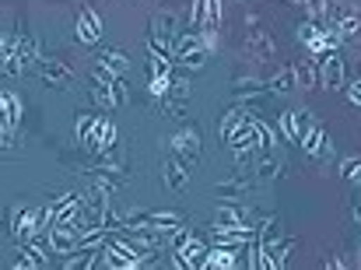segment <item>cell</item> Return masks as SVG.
<instances>
[{"instance_id": "27", "label": "cell", "mask_w": 361, "mask_h": 270, "mask_svg": "<svg viewBox=\"0 0 361 270\" xmlns=\"http://www.w3.org/2000/svg\"><path fill=\"white\" fill-rule=\"evenodd\" d=\"M207 28V0H193L190 4V32H204Z\"/></svg>"}, {"instance_id": "30", "label": "cell", "mask_w": 361, "mask_h": 270, "mask_svg": "<svg viewBox=\"0 0 361 270\" xmlns=\"http://www.w3.org/2000/svg\"><path fill=\"white\" fill-rule=\"evenodd\" d=\"M92 81H95V85H116V81H120V74L95 60V67H92Z\"/></svg>"}, {"instance_id": "32", "label": "cell", "mask_w": 361, "mask_h": 270, "mask_svg": "<svg viewBox=\"0 0 361 270\" xmlns=\"http://www.w3.org/2000/svg\"><path fill=\"white\" fill-rule=\"evenodd\" d=\"M312 116H309V109H295V130H298V144L309 137V130H312Z\"/></svg>"}, {"instance_id": "15", "label": "cell", "mask_w": 361, "mask_h": 270, "mask_svg": "<svg viewBox=\"0 0 361 270\" xmlns=\"http://www.w3.org/2000/svg\"><path fill=\"white\" fill-rule=\"evenodd\" d=\"M232 151H242V147H259V134H256V127H252V116H245V123H242L235 134L225 140Z\"/></svg>"}, {"instance_id": "26", "label": "cell", "mask_w": 361, "mask_h": 270, "mask_svg": "<svg viewBox=\"0 0 361 270\" xmlns=\"http://www.w3.org/2000/svg\"><path fill=\"white\" fill-rule=\"evenodd\" d=\"M92 99H95L99 113H113L116 109V99H113V88L109 85H92Z\"/></svg>"}, {"instance_id": "44", "label": "cell", "mask_w": 361, "mask_h": 270, "mask_svg": "<svg viewBox=\"0 0 361 270\" xmlns=\"http://www.w3.org/2000/svg\"><path fill=\"white\" fill-rule=\"evenodd\" d=\"M358 60H361V53H358Z\"/></svg>"}, {"instance_id": "36", "label": "cell", "mask_w": 361, "mask_h": 270, "mask_svg": "<svg viewBox=\"0 0 361 270\" xmlns=\"http://www.w3.org/2000/svg\"><path fill=\"white\" fill-rule=\"evenodd\" d=\"M169 74H172V60L151 56V78H169Z\"/></svg>"}, {"instance_id": "16", "label": "cell", "mask_w": 361, "mask_h": 270, "mask_svg": "<svg viewBox=\"0 0 361 270\" xmlns=\"http://www.w3.org/2000/svg\"><path fill=\"white\" fill-rule=\"evenodd\" d=\"M295 78L302 88H319V60L316 56H305L295 63Z\"/></svg>"}, {"instance_id": "7", "label": "cell", "mask_w": 361, "mask_h": 270, "mask_svg": "<svg viewBox=\"0 0 361 270\" xmlns=\"http://www.w3.org/2000/svg\"><path fill=\"white\" fill-rule=\"evenodd\" d=\"M344 85H348V67H344L341 53H330L326 60H319V88L341 92Z\"/></svg>"}, {"instance_id": "5", "label": "cell", "mask_w": 361, "mask_h": 270, "mask_svg": "<svg viewBox=\"0 0 361 270\" xmlns=\"http://www.w3.org/2000/svg\"><path fill=\"white\" fill-rule=\"evenodd\" d=\"M35 70L46 81V88H71L74 85V70L60 56H39V67Z\"/></svg>"}, {"instance_id": "37", "label": "cell", "mask_w": 361, "mask_h": 270, "mask_svg": "<svg viewBox=\"0 0 361 270\" xmlns=\"http://www.w3.org/2000/svg\"><path fill=\"white\" fill-rule=\"evenodd\" d=\"M256 151L259 147H242V151H235V165L239 168H256Z\"/></svg>"}, {"instance_id": "35", "label": "cell", "mask_w": 361, "mask_h": 270, "mask_svg": "<svg viewBox=\"0 0 361 270\" xmlns=\"http://www.w3.org/2000/svg\"><path fill=\"white\" fill-rule=\"evenodd\" d=\"M341 176H344V179H355V183H361V158H358V154L341 161Z\"/></svg>"}, {"instance_id": "19", "label": "cell", "mask_w": 361, "mask_h": 270, "mask_svg": "<svg viewBox=\"0 0 361 270\" xmlns=\"http://www.w3.org/2000/svg\"><path fill=\"white\" fill-rule=\"evenodd\" d=\"M249 190H252V183L242 179V176L218 183V197H221V200H242V197H249Z\"/></svg>"}, {"instance_id": "12", "label": "cell", "mask_w": 361, "mask_h": 270, "mask_svg": "<svg viewBox=\"0 0 361 270\" xmlns=\"http://www.w3.org/2000/svg\"><path fill=\"white\" fill-rule=\"evenodd\" d=\"M190 176H193V172L183 165V158H179V154H172V158H165V161H161V179H165L172 190H186Z\"/></svg>"}, {"instance_id": "11", "label": "cell", "mask_w": 361, "mask_h": 270, "mask_svg": "<svg viewBox=\"0 0 361 270\" xmlns=\"http://www.w3.org/2000/svg\"><path fill=\"white\" fill-rule=\"evenodd\" d=\"M74 35H78L81 42H99L102 21H99V14H95L92 7H81V11H78V18H74Z\"/></svg>"}, {"instance_id": "2", "label": "cell", "mask_w": 361, "mask_h": 270, "mask_svg": "<svg viewBox=\"0 0 361 270\" xmlns=\"http://www.w3.org/2000/svg\"><path fill=\"white\" fill-rule=\"evenodd\" d=\"M207 56L211 53L204 49V42H200L197 32H179V39L172 42V63L183 67V70H200L207 63Z\"/></svg>"}, {"instance_id": "33", "label": "cell", "mask_w": 361, "mask_h": 270, "mask_svg": "<svg viewBox=\"0 0 361 270\" xmlns=\"http://www.w3.org/2000/svg\"><path fill=\"white\" fill-rule=\"evenodd\" d=\"M252 127H256V134H259V151H274V130H270L263 120H256V116H252Z\"/></svg>"}, {"instance_id": "3", "label": "cell", "mask_w": 361, "mask_h": 270, "mask_svg": "<svg viewBox=\"0 0 361 270\" xmlns=\"http://www.w3.org/2000/svg\"><path fill=\"white\" fill-rule=\"evenodd\" d=\"M256 221H259V214L242 207L239 200H221L218 211H214V225L218 228H256Z\"/></svg>"}, {"instance_id": "23", "label": "cell", "mask_w": 361, "mask_h": 270, "mask_svg": "<svg viewBox=\"0 0 361 270\" xmlns=\"http://www.w3.org/2000/svg\"><path fill=\"white\" fill-rule=\"evenodd\" d=\"M99 63H106V67H109V70H116L120 78L130 70V56L120 53V49H102V53H99Z\"/></svg>"}, {"instance_id": "14", "label": "cell", "mask_w": 361, "mask_h": 270, "mask_svg": "<svg viewBox=\"0 0 361 270\" xmlns=\"http://www.w3.org/2000/svg\"><path fill=\"white\" fill-rule=\"evenodd\" d=\"M298 246V239L295 235H284V239H274L270 246H259V250H267V257H270V267H284V260H288V253Z\"/></svg>"}, {"instance_id": "40", "label": "cell", "mask_w": 361, "mask_h": 270, "mask_svg": "<svg viewBox=\"0 0 361 270\" xmlns=\"http://www.w3.org/2000/svg\"><path fill=\"white\" fill-rule=\"evenodd\" d=\"M200 42H204V49L211 53V49L218 46V28H204V32H200Z\"/></svg>"}, {"instance_id": "17", "label": "cell", "mask_w": 361, "mask_h": 270, "mask_svg": "<svg viewBox=\"0 0 361 270\" xmlns=\"http://www.w3.org/2000/svg\"><path fill=\"white\" fill-rule=\"evenodd\" d=\"M274 239H281V218H277V214L259 218V221H256V246H270Z\"/></svg>"}, {"instance_id": "34", "label": "cell", "mask_w": 361, "mask_h": 270, "mask_svg": "<svg viewBox=\"0 0 361 270\" xmlns=\"http://www.w3.org/2000/svg\"><path fill=\"white\" fill-rule=\"evenodd\" d=\"M102 225H106L109 232H123V214L113 207V200H109V207L102 211Z\"/></svg>"}, {"instance_id": "29", "label": "cell", "mask_w": 361, "mask_h": 270, "mask_svg": "<svg viewBox=\"0 0 361 270\" xmlns=\"http://www.w3.org/2000/svg\"><path fill=\"white\" fill-rule=\"evenodd\" d=\"M281 137L288 144H298V130H295V109H284L281 113Z\"/></svg>"}, {"instance_id": "28", "label": "cell", "mask_w": 361, "mask_h": 270, "mask_svg": "<svg viewBox=\"0 0 361 270\" xmlns=\"http://www.w3.org/2000/svg\"><path fill=\"white\" fill-rule=\"evenodd\" d=\"M95 123H99V113H81V116H78L74 134H78V140H81V144H85V140H88V134L95 130Z\"/></svg>"}, {"instance_id": "9", "label": "cell", "mask_w": 361, "mask_h": 270, "mask_svg": "<svg viewBox=\"0 0 361 270\" xmlns=\"http://www.w3.org/2000/svg\"><path fill=\"white\" fill-rule=\"evenodd\" d=\"M11 232H14V243H18V246L32 243V239L39 235V211H28V207H21V211L14 214V225H11Z\"/></svg>"}, {"instance_id": "22", "label": "cell", "mask_w": 361, "mask_h": 270, "mask_svg": "<svg viewBox=\"0 0 361 270\" xmlns=\"http://www.w3.org/2000/svg\"><path fill=\"white\" fill-rule=\"evenodd\" d=\"M323 32H326V28H323V25H316V21H309V18L295 25V39H298L305 49H309L312 42H319V39H323Z\"/></svg>"}, {"instance_id": "6", "label": "cell", "mask_w": 361, "mask_h": 270, "mask_svg": "<svg viewBox=\"0 0 361 270\" xmlns=\"http://www.w3.org/2000/svg\"><path fill=\"white\" fill-rule=\"evenodd\" d=\"M172 151L183 158V165L193 172V165L200 161V127L193 123V127H183L179 134L172 137Z\"/></svg>"}, {"instance_id": "13", "label": "cell", "mask_w": 361, "mask_h": 270, "mask_svg": "<svg viewBox=\"0 0 361 270\" xmlns=\"http://www.w3.org/2000/svg\"><path fill=\"white\" fill-rule=\"evenodd\" d=\"M302 147H305L309 158H326V154H330V140H326L323 123H312V130H309V137L302 140Z\"/></svg>"}, {"instance_id": "10", "label": "cell", "mask_w": 361, "mask_h": 270, "mask_svg": "<svg viewBox=\"0 0 361 270\" xmlns=\"http://www.w3.org/2000/svg\"><path fill=\"white\" fill-rule=\"evenodd\" d=\"M147 35H154V39H161L165 46H172V42L179 39V14H176V11H161V14H154Z\"/></svg>"}, {"instance_id": "4", "label": "cell", "mask_w": 361, "mask_h": 270, "mask_svg": "<svg viewBox=\"0 0 361 270\" xmlns=\"http://www.w3.org/2000/svg\"><path fill=\"white\" fill-rule=\"evenodd\" d=\"M78 243H81V232L74 225H49L46 232V250L53 257H71L78 253Z\"/></svg>"}, {"instance_id": "24", "label": "cell", "mask_w": 361, "mask_h": 270, "mask_svg": "<svg viewBox=\"0 0 361 270\" xmlns=\"http://www.w3.org/2000/svg\"><path fill=\"white\" fill-rule=\"evenodd\" d=\"M305 4V18L316 25H330V0H302Z\"/></svg>"}, {"instance_id": "39", "label": "cell", "mask_w": 361, "mask_h": 270, "mask_svg": "<svg viewBox=\"0 0 361 270\" xmlns=\"http://www.w3.org/2000/svg\"><path fill=\"white\" fill-rule=\"evenodd\" d=\"M109 88H113V99H116V109L130 102V92H126V85H123V78H120V81H116V85H109Z\"/></svg>"}, {"instance_id": "20", "label": "cell", "mask_w": 361, "mask_h": 270, "mask_svg": "<svg viewBox=\"0 0 361 270\" xmlns=\"http://www.w3.org/2000/svg\"><path fill=\"white\" fill-rule=\"evenodd\" d=\"M281 161L274 158V151H259V161H256V179L259 183H270V179H277L281 176Z\"/></svg>"}, {"instance_id": "43", "label": "cell", "mask_w": 361, "mask_h": 270, "mask_svg": "<svg viewBox=\"0 0 361 270\" xmlns=\"http://www.w3.org/2000/svg\"><path fill=\"white\" fill-rule=\"evenodd\" d=\"M358 257H361V250H358Z\"/></svg>"}, {"instance_id": "25", "label": "cell", "mask_w": 361, "mask_h": 270, "mask_svg": "<svg viewBox=\"0 0 361 270\" xmlns=\"http://www.w3.org/2000/svg\"><path fill=\"white\" fill-rule=\"evenodd\" d=\"M267 92H270V85H267V81H239V85L232 88V95H235L239 102L256 99V95H267Z\"/></svg>"}, {"instance_id": "38", "label": "cell", "mask_w": 361, "mask_h": 270, "mask_svg": "<svg viewBox=\"0 0 361 270\" xmlns=\"http://www.w3.org/2000/svg\"><path fill=\"white\" fill-rule=\"evenodd\" d=\"M207 28H221V0H207Z\"/></svg>"}, {"instance_id": "31", "label": "cell", "mask_w": 361, "mask_h": 270, "mask_svg": "<svg viewBox=\"0 0 361 270\" xmlns=\"http://www.w3.org/2000/svg\"><path fill=\"white\" fill-rule=\"evenodd\" d=\"M172 78H176V74H169V78H151L147 92H151V99H154V102H158V99H165V95L172 92Z\"/></svg>"}, {"instance_id": "8", "label": "cell", "mask_w": 361, "mask_h": 270, "mask_svg": "<svg viewBox=\"0 0 361 270\" xmlns=\"http://www.w3.org/2000/svg\"><path fill=\"white\" fill-rule=\"evenodd\" d=\"M0 106H4V147H14V130H18V123H21L25 102H21L14 92H4V95H0Z\"/></svg>"}, {"instance_id": "18", "label": "cell", "mask_w": 361, "mask_h": 270, "mask_svg": "<svg viewBox=\"0 0 361 270\" xmlns=\"http://www.w3.org/2000/svg\"><path fill=\"white\" fill-rule=\"evenodd\" d=\"M245 113H249V109L235 106V109H228V113L221 116V123H218V140H221V144H225V140H228V137H232L242 123H245Z\"/></svg>"}, {"instance_id": "42", "label": "cell", "mask_w": 361, "mask_h": 270, "mask_svg": "<svg viewBox=\"0 0 361 270\" xmlns=\"http://www.w3.org/2000/svg\"><path fill=\"white\" fill-rule=\"evenodd\" d=\"M351 218L361 225V200H355V204H351Z\"/></svg>"}, {"instance_id": "1", "label": "cell", "mask_w": 361, "mask_h": 270, "mask_svg": "<svg viewBox=\"0 0 361 270\" xmlns=\"http://www.w3.org/2000/svg\"><path fill=\"white\" fill-rule=\"evenodd\" d=\"M245 53L256 60V63H270L277 56V42L274 35L263 28V18L259 14H245Z\"/></svg>"}, {"instance_id": "41", "label": "cell", "mask_w": 361, "mask_h": 270, "mask_svg": "<svg viewBox=\"0 0 361 270\" xmlns=\"http://www.w3.org/2000/svg\"><path fill=\"white\" fill-rule=\"evenodd\" d=\"M344 92H348V99H351L355 106H361V78L358 81H348V85H344Z\"/></svg>"}, {"instance_id": "21", "label": "cell", "mask_w": 361, "mask_h": 270, "mask_svg": "<svg viewBox=\"0 0 361 270\" xmlns=\"http://www.w3.org/2000/svg\"><path fill=\"white\" fill-rule=\"evenodd\" d=\"M267 85H270V92H281V95H288L291 88H298V78H295V63L281 67V70H277V74H274V78H270Z\"/></svg>"}]
</instances>
